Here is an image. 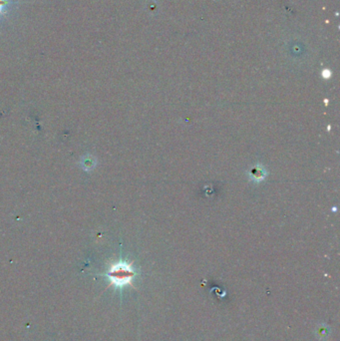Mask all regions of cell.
<instances>
[{"label": "cell", "mask_w": 340, "mask_h": 341, "mask_svg": "<svg viewBox=\"0 0 340 341\" xmlns=\"http://www.w3.org/2000/svg\"><path fill=\"white\" fill-rule=\"evenodd\" d=\"M108 276L113 283L123 285L132 280L134 277V271L130 264L126 262H118L111 267Z\"/></svg>", "instance_id": "1"}, {"label": "cell", "mask_w": 340, "mask_h": 341, "mask_svg": "<svg viewBox=\"0 0 340 341\" xmlns=\"http://www.w3.org/2000/svg\"><path fill=\"white\" fill-rule=\"evenodd\" d=\"M10 4L9 0H0V14H2L5 8Z\"/></svg>", "instance_id": "3"}, {"label": "cell", "mask_w": 340, "mask_h": 341, "mask_svg": "<svg viewBox=\"0 0 340 341\" xmlns=\"http://www.w3.org/2000/svg\"><path fill=\"white\" fill-rule=\"evenodd\" d=\"M266 176L265 170L261 166H256L249 171V177L255 181H262Z\"/></svg>", "instance_id": "2"}]
</instances>
